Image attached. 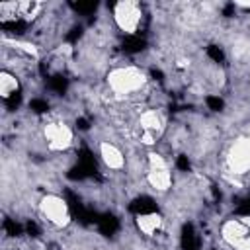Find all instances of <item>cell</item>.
<instances>
[{
    "instance_id": "1",
    "label": "cell",
    "mask_w": 250,
    "mask_h": 250,
    "mask_svg": "<svg viewBox=\"0 0 250 250\" xmlns=\"http://www.w3.org/2000/svg\"><path fill=\"white\" fill-rule=\"evenodd\" d=\"M148 84V74L135 64L113 66L105 74V86L115 98H129L143 92Z\"/></svg>"
},
{
    "instance_id": "2",
    "label": "cell",
    "mask_w": 250,
    "mask_h": 250,
    "mask_svg": "<svg viewBox=\"0 0 250 250\" xmlns=\"http://www.w3.org/2000/svg\"><path fill=\"white\" fill-rule=\"evenodd\" d=\"M135 129H137V141L148 150H152V146H156V143L164 135V129H166L164 115L160 113V109L148 107L139 113Z\"/></svg>"
},
{
    "instance_id": "3",
    "label": "cell",
    "mask_w": 250,
    "mask_h": 250,
    "mask_svg": "<svg viewBox=\"0 0 250 250\" xmlns=\"http://www.w3.org/2000/svg\"><path fill=\"white\" fill-rule=\"evenodd\" d=\"M219 234L230 250H250V215L227 217L219 227Z\"/></svg>"
},
{
    "instance_id": "4",
    "label": "cell",
    "mask_w": 250,
    "mask_h": 250,
    "mask_svg": "<svg viewBox=\"0 0 250 250\" xmlns=\"http://www.w3.org/2000/svg\"><path fill=\"white\" fill-rule=\"evenodd\" d=\"M225 172L230 178H240V176L250 174V133L238 135L227 146Z\"/></svg>"
},
{
    "instance_id": "5",
    "label": "cell",
    "mask_w": 250,
    "mask_h": 250,
    "mask_svg": "<svg viewBox=\"0 0 250 250\" xmlns=\"http://www.w3.org/2000/svg\"><path fill=\"white\" fill-rule=\"evenodd\" d=\"M145 182L148 184L150 189H154L158 193H166L174 184V176H172V168H170L168 160L156 150L146 152Z\"/></svg>"
},
{
    "instance_id": "6",
    "label": "cell",
    "mask_w": 250,
    "mask_h": 250,
    "mask_svg": "<svg viewBox=\"0 0 250 250\" xmlns=\"http://www.w3.org/2000/svg\"><path fill=\"white\" fill-rule=\"evenodd\" d=\"M37 211L41 215V219L51 225L53 229H66L72 223V213L70 207L66 203L64 197H61L59 193H45L41 195L39 203H37Z\"/></svg>"
},
{
    "instance_id": "7",
    "label": "cell",
    "mask_w": 250,
    "mask_h": 250,
    "mask_svg": "<svg viewBox=\"0 0 250 250\" xmlns=\"http://www.w3.org/2000/svg\"><path fill=\"white\" fill-rule=\"evenodd\" d=\"M113 23L125 35H135L143 25V6L135 0H119L113 4Z\"/></svg>"
},
{
    "instance_id": "8",
    "label": "cell",
    "mask_w": 250,
    "mask_h": 250,
    "mask_svg": "<svg viewBox=\"0 0 250 250\" xmlns=\"http://www.w3.org/2000/svg\"><path fill=\"white\" fill-rule=\"evenodd\" d=\"M43 141L51 152H66L74 145V131L62 119H51L43 125Z\"/></svg>"
},
{
    "instance_id": "9",
    "label": "cell",
    "mask_w": 250,
    "mask_h": 250,
    "mask_svg": "<svg viewBox=\"0 0 250 250\" xmlns=\"http://www.w3.org/2000/svg\"><path fill=\"white\" fill-rule=\"evenodd\" d=\"M98 154H100L102 164L107 170L119 172V170L125 168V154H123V150L115 143H111V141H100L98 143Z\"/></svg>"
},
{
    "instance_id": "10",
    "label": "cell",
    "mask_w": 250,
    "mask_h": 250,
    "mask_svg": "<svg viewBox=\"0 0 250 250\" xmlns=\"http://www.w3.org/2000/svg\"><path fill=\"white\" fill-rule=\"evenodd\" d=\"M135 227L141 234L148 236V238H154L162 232L164 229V217L156 211H146V213H139L135 215Z\"/></svg>"
},
{
    "instance_id": "11",
    "label": "cell",
    "mask_w": 250,
    "mask_h": 250,
    "mask_svg": "<svg viewBox=\"0 0 250 250\" xmlns=\"http://www.w3.org/2000/svg\"><path fill=\"white\" fill-rule=\"evenodd\" d=\"M43 10H45V4L39 0H20L16 2V20L35 21Z\"/></svg>"
},
{
    "instance_id": "12",
    "label": "cell",
    "mask_w": 250,
    "mask_h": 250,
    "mask_svg": "<svg viewBox=\"0 0 250 250\" xmlns=\"http://www.w3.org/2000/svg\"><path fill=\"white\" fill-rule=\"evenodd\" d=\"M20 90H21V82L16 76V72H12L8 68H2L0 70V98L2 100H10Z\"/></svg>"
},
{
    "instance_id": "13",
    "label": "cell",
    "mask_w": 250,
    "mask_h": 250,
    "mask_svg": "<svg viewBox=\"0 0 250 250\" xmlns=\"http://www.w3.org/2000/svg\"><path fill=\"white\" fill-rule=\"evenodd\" d=\"M4 43H10L12 49L23 53V55L29 57V59H39V49H37L33 43H29V41H21V39H12V41H8V39H4Z\"/></svg>"
},
{
    "instance_id": "14",
    "label": "cell",
    "mask_w": 250,
    "mask_h": 250,
    "mask_svg": "<svg viewBox=\"0 0 250 250\" xmlns=\"http://www.w3.org/2000/svg\"><path fill=\"white\" fill-rule=\"evenodd\" d=\"M230 51H232V57L236 61H248L250 59V41L238 39V41L232 43V49Z\"/></svg>"
},
{
    "instance_id": "15",
    "label": "cell",
    "mask_w": 250,
    "mask_h": 250,
    "mask_svg": "<svg viewBox=\"0 0 250 250\" xmlns=\"http://www.w3.org/2000/svg\"><path fill=\"white\" fill-rule=\"evenodd\" d=\"M189 64H191L189 57H178V59H176V62H174V66H176L178 70H188V68H189Z\"/></svg>"
},
{
    "instance_id": "16",
    "label": "cell",
    "mask_w": 250,
    "mask_h": 250,
    "mask_svg": "<svg viewBox=\"0 0 250 250\" xmlns=\"http://www.w3.org/2000/svg\"><path fill=\"white\" fill-rule=\"evenodd\" d=\"M234 6L240 10H250V2L248 0H234Z\"/></svg>"
}]
</instances>
